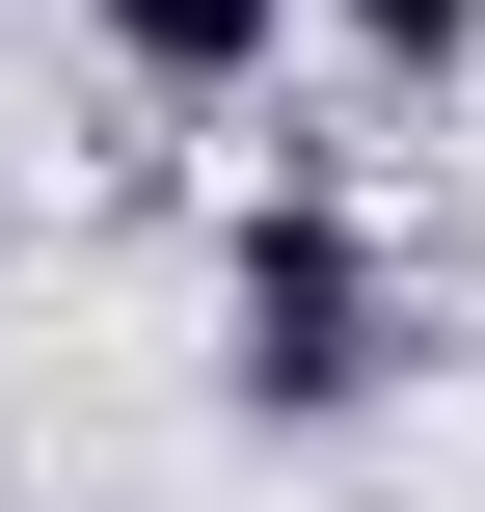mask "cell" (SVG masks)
Returning <instances> with one entry per match:
<instances>
[{
	"label": "cell",
	"mask_w": 485,
	"mask_h": 512,
	"mask_svg": "<svg viewBox=\"0 0 485 512\" xmlns=\"http://www.w3.org/2000/svg\"><path fill=\"white\" fill-rule=\"evenodd\" d=\"M378 378H405V297H378L351 189H243V243H216V405L243 432H351Z\"/></svg>",
	"instance_id": "6da1fadb"
},
{
	"label": "cell",
	"mask_w": 485,
	"mask_h": 512,
	"mask_svg": "<svg viewBox=\"0 0 485 512\" xmlns=\"http://www.w3.org/2000/svg\"><path fill=\"white\" fill-rule=\"evenodd\" d=\"M81 54L135 108H243V81H297V0H81Z\"/></svg>",
	"instance_id": "7a4b0ae2"
},
{
	"label": "cell",
	"mask_w": 485,
	"mask_h": 512,
	"mask_svg": "<svg viewBox=\"0 0 485 512\" xmlns=\"http://www.w3.org/2000/svg\"><path fill=\"white\" fill-rule=\"evenodd\" d=\"M324 27H351L378 81H485V0H324Z\"/></svg>",
	"instance_id": "3957f363"
}]
</instances>
